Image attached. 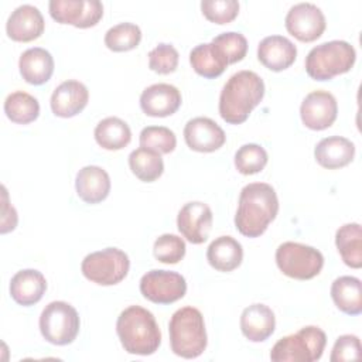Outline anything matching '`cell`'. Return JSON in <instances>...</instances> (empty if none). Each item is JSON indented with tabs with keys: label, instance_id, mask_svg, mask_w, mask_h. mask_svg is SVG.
Listing matches in <instances>:
<instances>
[{
	"label": "cell",
	"instance_id": "1",
	"mask_svg": "<svg viewBox=\"0 0 362 362\" xmlns=\"http://www.w3.org/2000/svg\"><path fill=\"white\" fill-rule=\"evenodd\" d=\"M279 212L274 188L266 182H252L242 188L235 215L236 229L247 238H257L266 232Z\"/></svg>",
	"mask_w": 362,
	"mask_h": 362
},
{
	"label": "cell",
	"instance_id": "2",
	"mask_svg": "<svg viewBox=\"0 0 362 362\" xmlns=\"http://www.w3.org/2000/svg\"><path fill=\"white\" fill-rule=\"evenodd\" d=\"M264 96V82L253 71H239L223 85L219 95V115L229 124L247 120Z\"/></svg>",
	"mask_w": 362,
	"mask_h": 362
},
{
	"label": "cell",
	"instance_id": "3",
	"mask_svg": "<svg viewBox=\"0 0 362 362\" xmlns=\"http://www.w3.org/2000/svg\"><path fill=\"white\" fill-rule=\"evenodd\" d=\"M122 346L132 355H153L161 344V331L156 317L140 305L124 308L116 321Z\"/></svg>",
	"mask_w": 362,
	"mask_h": 362
},
{
	"label": "cell",
	"instance_id": "4",
	"mask_svg": "<svg viewBox=\"0 0 362 362\" xmlns=\"http://www.w3.org/2000/svg\"><path fill=\"white\" fill-rule=\"evenodd\" d=\"M171 351L185 359H194L204 354L208 338L201 311L187 305L178 308L168 322Z\"/></svg>",
	"mask_w": 362,
	"mask_h": 362
},
{
	"label": "cell",
	"instance_id": "5",
	"mask_svg": "<svg viewBox=\"0 0 362 362\" xmlns=\"http://www.w3.org/2000/svg\"><path fill=\"white\" fill-rule=\"evenodd\" d=\"M356 59L355 48L342 40L322 42L305 57V71L315 81H329L351 71Z\"/></svg>",
	"mask_w": 362,
	"mask_h": 362
},
{
	"label": "cell",
	"instance_id": "6",
	"mask_svg": "<svg viewBox=\"0 0 362 362\" xmlns=\"http://www.w3.org/2000/svg\"><path fill=\"white\" fill-rule=\"evenodd\" d=\"M325 344V332L315 325H307L296 334L280 338L270 351V359L273 362H314L322 356Z\"/></svg>",
	"mask_w": 362,
	"mask_h": 362
},
{
	"label": "cell",
	"instance_id": "7",
	"mask_svg": "<svg viewBox=\"0 0 362 362\" xmlns=\"http://www.w3.org/2000/svg\"><path fill=\"white\" fill-rule=\"evenodd\" d=\"M276 264L287 277L310 280L320 274L324 266V256L313 246L284 242L276 250Z\"/></svg>",
	"mask_w": 362,
	"mask_h": 362
},
{
	"label": "cell",
	"instance_id": "8",
	"mask_svg": "<svg viewBox=\"0 0 362 362\" xmlns=\"http://www.w3.org/2000/svg\"><path fill=\"white\" fill-rule=\"evenodd\" d=\"M130 269L129 256L117 247H106L85 256L82 274L99 286H115L124 280Z\"/></svg>",
	"mask_w": 362,
	"mask_h": 362
},
{
	"label": "cell",
	"instance_id": "9",
	"mask_svg": "<svg viewBox=\"0 0 362 362\" xmlns=\"http://www.w3.org/2000/svg\"><path fill=\"white\" fill-rule=\"evenodd\" d=\"M81 327L78 311L65 301H52L40 315V331L45 341L54 345H68L75 341Z\"/></svg>",
	"mask_w": 362,
	"mask_h": 362
},
{
	"label": "cell",
	"instance_id": "10",
	"mask_svg": "<svg viewBox=\"0 0 362 362\" xmlns=\"http://www.w3.org/2000/svg\"><path fill=\"white\" fill-rule=\"evenodd\" d=\"M140 293L156 304H171L187 293L185 279L171 270H150L140 279Z\"/></svg>",
	"mask_w": 362,
	"mask_h": 362
},
{
	"label": "cell",
	"instance_id": "11",
	"mask_svg": "<svg viewBox=\"0 0 362 362\" xmlns=\"http://www.w3.org/2000/svg\"><path fill=\"white\" fill-rule=\"evenodd\" d=\"M48 10L57 23L78 28L93 27L103 16V4L99 0H51Z\"/></svg>",
	"mask_w": 362,
	"mask_h": 362
},
{
	"label": "cell",
	"instance_id": "12",
	"mask_svg": "<svg viewBox=\"0 0 362 362\" xmlns=\"http://www.w3.org/2000/svg\"><path fill=\"white\" fill-rule=\"evenodd\" d=\"M287 31L301 42H313L325 30V17L320 7L313 3L294 4L284 20Z\"/></svg>",
	"mask_w": 362,
	"mask_h": 362
},
{
	"label": "cell",
	"instance_id": "13",
	"mask_svg": "<svg viewBox=\"0 0 362 362\" xmlns=\"http://www.w3.org/2000/svg\"><path fill=\"white\" fill-rule=\"evenodd\" d=\"M337 115V99L327 90L310 92L300 106L301 122L311 130L328 129L335 122Z\"/></svg>",
	"mask_w": 362,
	"mask_h": 362
},
{
	"label": "cell",
	"instance_id": "14",
	"mask_svg": "<svg viewBox=\"0 0 362 362\" xmlns=\"http://www.w3.org/2000/svg\"><path fill=\"white\" fill-rule=\"evenodd\" d=\"M214 215L211 208L199 201L185 204L177 216L180 233L192 245H201L208 239L212 229Z\"/></svg>",
	"mask_w": 362,
	"mask_h": 362
},
{
	"label": "cell",
	"instance_id": "15",
	"mask_svg": "<svg viewBox=\"0 0 362 362\" xmlns=\"http://www.w3.org/2000/svg\"><path fill=\"white\" fill-rule=\"evenodd\" d=\"M184 139L187 146L199 153H212L221 148L226 136L223 129L209 117H194L184 127Z\"/></svg>",
	"mask_w": 362,
	"mask_h": 362
},
{
	"label": "cell",
	"instance_id": "16",
	"mask_svg": "<svg viewBox=\"0 0 362 362\" xmlns=\"http://www.w3.org/2000/svg\"><path fill=\"white\" fill-rule=\"evenodd\" d=\"M180 90L170 83H154L140 95L141 110L151 117H167L174 115L181 106Z\"/></svg>",
	"mask_w": 362,
	"mask_h": 362
},
{
	"label": "cell",
	"instance_id": "17",
	"mask_svg": "<svg viewBox=\"0 0 362 362\" xmlns=\"http://www.w3.org/2000/svg\"><path fill=\"white\" fill-rule=\"evenodd\" d=\"M44 27L45 23L41 11L31 4H23L11 11L6 24V31L13 41L30 42L41 37Z\"/></svg>",
	"mask_w": 362,
	"mask_h": 362
},
{
	"label": "cell",
	"instance_id": "18",
	"mask_svg": "<svg viewBox=\"0 0 362 362\" xmlns=\"http://www.w3.org/2000/svg\"><path fill=\"white\" fill-rule=\"evenodd\" d=\"M89 100L88 88L75 79L59 83L51 95V110L58 117H74L81 113Z\"/></svg>",
	"mask_w": 362,
	"mask_h": 362
},
{
	"label": "cell",
	"instance_id": "19",
	"mask_svg": "<svg viewBox=\"0 0 362 362\" xmlns=\"http://www.w3.org/2000/svg\"><path fill=\"white\" fill-rule=\"evenodd\" d=\"M296 58L297 48L287 37L269 35L257 45V59L270 71H284L294 64Z\"/></svg>",
	"mask_w": 362,
	"mask_h": 362
},
{
	"label": "cell",
	"instance_id": "20",
	"mask_svg": "<svg viewBox=\"0 0 362 362\" xmlns=\"http://www.w3.org/2000/svg\"><path fill=\"white\" fill-rule=\"evenodd\" d=\"M75 189L83 202L99 204L110 192V177L99 165H86L76 174Z\"/></svg>",
	"mask_w": 362,
	"mask_h": 362
},
{
	"label": "cell",
	"instance_id": "21",
	"mask_svg": "<svg viewBox=\"0 0 362 362\" xmlns=\"http://www.w3.org/2000/svg\"><path fill=\"white\" fill-rule=\"evenodd\" d=\"M45 290L47 280L44 274L35 269L20 270L10 280V296L23 307L37 304L42 298Z\"/></svg>",
	"mask_w": 362,
	"mask_h": 362
},
{
	"label": "cell",
	"instance_id": "22",
	"mask_svg": "<svg viewBox=\"0 0 362 362\" xmlns=\"http://www.w3.org/2000/svg\"><path fill=\"white\" fill-rule=\"evenodd\" d=\"M276 328V317L270 307L256 303L246 307L240 315V331L252 342L266 341Z\"/></svg>",
	"mask_w": 362,
	"mask_h": 362
},
{
	"label": "cell",
	"instance_id": "23",
	"mask_svg": "<svg viewBox=\"0 0 362 362\" xmlns=\"http://www.w3.org/2000/svg\"><path fill=\"white\" fill-rule=\"evenodd\" d=\"M355 156L354 143L342 136H329L320 140L314 148L315 161L328 170L348 165Z\"/></svg>",
	"mask_w": 362,
	"mask_h": 362
},
{
	"label": "cell",
	"instance_id": "24",
	"mask_svg": "<svg viewBox=\"0 0 362 362\" xmlns=\"http://www.w3.org/2000/svg\"><path fill=\"white\" fill-rule=\"evenodd\" d=\"M18 69L27 83L42 85L54 74V58L45 48H28L18 59Z\"/></svg>",
	"mask_w": 362,
	"mask_h": 362
},
{
	"label": "cell",
	"instance_id": "25",
	"mask_svg": "<svg viewBox=\"0 0 362 362\" xmlns=\"http://www.w3.org/2000/svg\"><path fill=\"white\" fill-rule=\"evenodd\" d=\"M208 263L218 272H232L243 260L242 245L232 236H219L214 239L206 249Z\"/></svg>",
	"mask_w": 362,
	"mask_h": 362
},
{
	"label": "cell",
	"instance_id": "26",
	"mask_svg": "<svg viewBox=\"0 0 362 362\" xmlns=\"http://www.w3.org/2000/svg\"><path fill=\"white\" fill-rule=\"evenodd\" d=\"M331 297L338 310L348 315L362 313V283L354 276H341L331 284Z\"/></svg>",
	"mask_w": 362,
	"mask_h": 362
},
{
	"label": "cell",
	"instance_id": "27",
	"mask_svg": "<svg viewBox=\"0 0 362 362\" xmlns=\"http://www.w3.org/2000/svg\"><path fill=\"white\" fill-rule=\"evenodd\" d=\"M189 64L198 75L206 79L221 76L225 68L229 65L223 54L212 42L199 44L192 48L189 52Z\"/></svg>",
	"mask_w": 362,
	"mask_h": 362
},
{
	"label": "cell",
	"instance_id": "28",
	"mask_svg": "<svg viewBox=\"0 0 362 362\" xmlns=\"http://www.w3.org/2000/svg\"><path fill=\"white\" fill-rule=\"evenodd\" d=\"M335 245L344 263L352 269L362 266V229L356 222L342 225L335 233Z\"/></svg>",
	"mask_w": 362,
	"mask_h": 362
},
{
	"label": "cell",
	"instance_id": "29",
	"mask_svg": "<svg viewBox=\"0 0 362 362\" xmlns=\"http://www.w3.org/2000/svg\"><path fill=\"white\" fill-rule=\"evenodd\" d=\"M95 140L105 150H122L132 140L129 124L115 116L100 120L95 127Z\"/></svg>",
	"mask_w": 362,
	"mask_h": 362
},
{
	"label": "cell",
	"instance_id": "30",
	"mask_svg": "<svg viewBox=\"0 0 362 362\" xmlns=\"http://www.w3.org/2000/svg\"><path fill=\"white\" fill-rule=\"evenodd\" d=\"M129 167L132 173L143 182H153L164 173L161 154L150 148H136L129 154Z\"/></svg>",
	"mask_w": 362,
	"mask_h": 362
},
{
	"label": "cell",
	"instance_id": "31",
	"mask_svg": "<svg viewBox=\"0 0 362 362\" xmlns=\"http://www.w3.org/2000/svg\"><path fill=\"white\" fill-rule=\"evenodd\" d=\"M4 113L13 123L28 124L38 117L40 103L33 95L16 90L6 98Z\"/></svg>",
	"mask_w": 362,
	"mask_h": 362
},
{
	"label": "cell",
	"instance_id": "32",
	"mask_svg": "<svg viewBox=\"0 0 362 362\" xmlns=\"http://www.w3.org/2000/svg\"><path fill=\"white\" fill-rule=\"evenodd\" d=\"M141 40V30L133 23H119L105 34V45L113 52L134 49Z\"/></svg>",
	"mask_w": 362,
	"mask_h": 362
},
{
	"label": "cell",
	"instance_id": "33",
	"mask_svg": "<svg viewBox=\"0 0 362 362\" xmlns=\"http://www.w3.org/2000/svg\"><path fill=\"white\" fill-rule=\"evenodd\" d=\"M267 151L255 143L243 144L235 153V167L243 175L260 173L267 164Z\"/></svg>",
	"mask_w": 362,
	"mask_h": 362
},
{
	"label": "cell",
	"instance_id": "34",
	"mask_svg": "<svg viewBox=\"0 0 362 362\" xmlns=\"http://www.w3.org/2000/svg\"><path fill=\"white\" fill-rule=\"evenodd\" d=\"M140 147L154 150L160 154H168L174 151L177 146V137L173 130L164 126H147L140 132Z\"/></svg>",
	"mask_w": 362,
	"mask_h": 362
},
{
	"label": "cell",
	"instance_id": "35",
	"mask_svg": "<svg viewBox=\"0 0 362 362\" xmlns=\"http://www.w3.org/2000/svg\"><path fill=\"white\" fill-rule=\"evenodd\" d=\"M185 242L173 233L158 236L153 246L154 257L165 264H175L185 256Z\"/></svg>",
	"mask_w": 362,
	"mask_h": 362
},
{
	"label": "cell",
	"instance_id": "36",
	"mask_svg": "<svg viewBox=\"0 0 362 362\" xmlns=\"http://www.w3.org/2000/svg\"><path fill=\"white\" fill-rule=\"evenodd\" d=\"M211 42L219 48V51L226 58L228 64H236L246 57L247 40L240 33H222L216 35Z\"/></svg>",
	"mask_w": 362,
	"mask_h": 362
},
{
	"label": "cell",
	"instance_id": "37",
	"mask_svg": "<svg viewBox=\"0 0 362 362\" xmlns=\"http://www.w3.org/2000/svg\"><path fill=\"white\" fill-rule=\"evenodd\" d=\"M201 11L211 23L228 24L238 17L239 3L236 0H204Z\"/></svg>",
	"mask_w": 362,
	"mask_h": 362
},
{
	"label": "cell",
	"instance_id": "38",
	"mask_svg": "<svg viewBox=\"0 0 362 362\" xmlns=\"http://www.w3.org/2000/svg\"><path fill=\"white\" fill-rule=\"evenodd\" d=\"M178 51L171 44H158L148 52V68L160 75H168L178 66Z\"/></svg>",
	"mask_w": 362,
	"mask_h": 362
},
{
	"label": "cell",
	"instance_id": "39",
	"mask_svg": "<svg viewBox=\"0 0 362 362\" xmlns=\"http://www.w3.org/2000/svg\"><path fill=\"white\" fill-rule=\"evenodd\" d=\"M361 358V341L356 335L345 334L337 338L329 356L331 362L355 361Z\"/></svg>",
	"mask_w": 362,
	"mask_h": 362
}]
</instances>
